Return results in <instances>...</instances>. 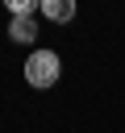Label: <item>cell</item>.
Segmentation results:
<instances>
[{"mask_svg":"<svg viewBox=\"0 0 125 133\" xmlns=\"http://www.w3.org/2000/svg\"><path fill=\"white\" fill-rule=\"evenodd\" d=\"M25 79H29L33 87H50V83L58 79V54H54V50H33L29 62H25Z\"/></svg>","mask_w":125,"mask_h":133,"instance_id":"cell-1","label":"cell"},{"mask_svg":"<svg viewBox=\"0 0 125 133\" xmlns=\"http://www.w3.org/2000/svg\"><path fill=\"white\" fill-rule=\"evenodd\" d=\"M42 17H50V21H71V17H75V4H71V0H42Z\"/></svg>","mask_w":125,"mask_h":133,"instance_id":"cell-2","label":"cell"},{"mask_svg":"<svg viewBox=\"0 0 125 133\" xmlns=\"http://www.w3.org/2000/svg\"><path fill=\"white\" fill-rule=\"evenodd\" d=\"M8 33H12V42H33V37H38V21H33V17H12Z\"/></svg>","mask_w":125,"mask_h":133,"instance_id":"cell-3","label":"cell"}]
</instances>
